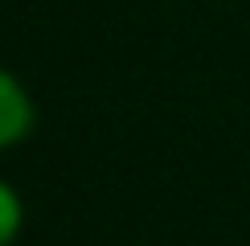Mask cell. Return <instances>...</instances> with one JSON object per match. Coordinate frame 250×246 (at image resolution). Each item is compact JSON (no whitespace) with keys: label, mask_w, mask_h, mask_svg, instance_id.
<instances>
[{"label":"cell","mask_w":250,"mask_h":246,"mask_svg":"<svg viewBox=\"0 0 250 246\" xmlns=\"http://www.w3.org/2000/svg\"><path fill=\"white\" fill-rule=\"evenodd\" d=\"M29 127H33V102L8 70H0V148L21 144Z\"/></svg>","instance_id":"1"},{"label":"cell","mask_w":250,"mask_h":246,"mask_svg":"<svg viewBox=\"0 0 250 246\" xmlns=\"http://www.w3.org/2000/svg\"><path fill=\"white\" fill-rule=\"evenodd\" d=\"M21 230V201L8 184H0V246H8Z\"/></svg>","instance_id":"2"}]
</instances>
